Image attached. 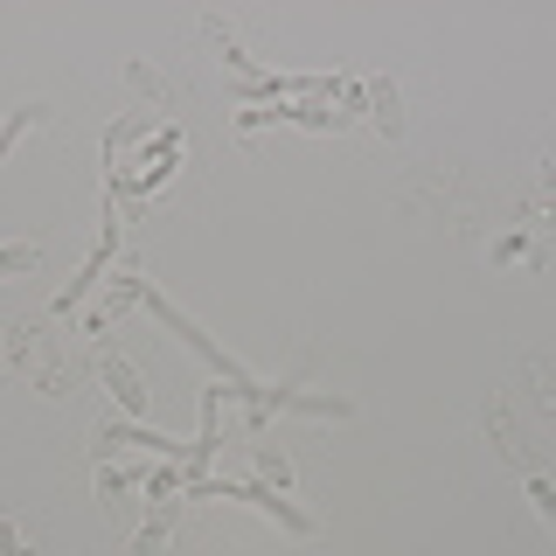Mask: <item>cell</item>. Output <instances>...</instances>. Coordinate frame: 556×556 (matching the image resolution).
Here are the masks:
<instances>
[{
    "instance_id": "3",
    "label": "cell",
    "mask_w": 556,
    "mask_h": 556,
    "mask_svg": "<svg viewBox=\"0 0 556 556\" xmlns=\"http://www.w3.org/2000/svg\"><path fill=\"white\" fill-rule=\"evenodd\" d=\"M35 265H42V243H0V278L35 271Z\"/></svg>"
},
{
    "instance_id": "4",
    "label": "cell",
    "mask_w": 556,
    "mask_h": 556,
    "mask_svg": "<svg viewBox=\"0 0 556 556\" xmlns=\"http://www.w3.org/2000/svg\"><path fill=\"white\" fill-rule=\"evenodd\" d=\"M257 480H265V486H292V466H286V452H257Z\"/></svg>"
},
{
    "instance_id": "6",
    "label": "cell",
    "mask_w": 556,
    "mask_h": 556,
    "mask_svg": "<svg viewBox=\"0 0 556 556\" xmlns=\"http://www.w3.org/2000/svg\"><path fill=\"white\" fill-rule=\"evenodd\" d=\"M0 556H28V549H22V529H14L8 515H0Z\"/></svg>"
},
{
    "instance_id": "2",
    "label": "cell",
    "mask_w": 556,
    "mask_h": 556,
    "mask_svg": "<svg viewBox=\"0 0 556 556\" xmlns=\"http://www.w3.org/2000/svg\"><path fill=\"white\" fill-rule=\"evenodd\" d=\"M49 118H56V112H49V104H22V112H14L8 126H0V161H8V153H14V139H22V132H35V126H49Z\"/></svg>"
},
{
    "instance_id": "1",
    "label": "cell",
    "mask_w": 556,
    "mask_h": 556,
    "mask_svg": "<svg viewBox=\"0 0 556 556\" xmlns=\"http://www.w3.org/2000/svg\"><path fill=\"white\" fill-rule=\"evenodd\" d=\"M98 376H104V382H112V390H118V410H126V417H132V425H139V417H147V390H139V376H132V362H118V355H104V362H98Z\"/></svg>"
},
{
    "instance_id": "5",
    "label": "cell",
    "mask_w": 556,
    "mask_h": 556,
    "mask_svg": "<svg viewBox=\"0 0 556 556\" xmlns=\"http://www.w3.org/2000/svg\"><path fill=\"white\" fill-rule=\"evenodd\" d=\"M529 501H535V508H543V515L556 521V486H549L543 473H529Z\"/></svg>"
}]
</instances>
